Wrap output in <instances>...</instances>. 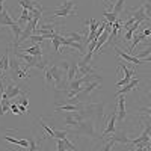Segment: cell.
I'll list each match as a JSON object with an SVG mask.
<instances>
[{
    "instance_id": "4",
    "label": "cell",
    "mask_w": 151,
    "mask_h": 151,
    "mask_svg": "<svg viewBox=\"0 0 151 151\" xmlns=\"http://www.w3.org/2000/svg\"><path fill=\"white\" fill-rule=\"evenodd\" d=\"M76 132L79 134H85V136H95V124L91 119H83L76 127Z\"/></svg>"
},
{
    "instance_id": "23",
    "label": "cell",
    "mask_w": 151,
    "mask_h": 151,
    "mask_svg": "<svg viewBox=\"0 0 151 151\" xmlns=\"http://www.w3.org/2000/svg\"><path fill=\"white\" fill-rule=\"evenodd\" d=\"M104 17H106V20H107V23H109V24H113V23L116 21V15L113 14V12L106 11V12H104Z\"/></svg>"
},
{
    "instance_id": "22",
    "label": "cell",
    "mask_w": 151,
    "mask_h": 151,
    "mask_svg": "<svg viewBox=\"0 0 151 151\" xmlns=\"http://www.w3.org/2000/svg\"><path fill=\"white\" fill-rule=\"evenodd\" d=\"M44 79H45V83H47V85H50V83H55V80H53V76H52V71L48 70V67L45 68V73H44Z\"/></svg>"
},
{
    "instance_id": "24",
    "label": "cell",
    "mask_w": 151,
    "mask_h": 151,
    "mask_svg": "<svg viewBox=\"0 0 151 151\" xmlns=\"http://www.w3.org/2000/svg\"><path fill=\"white\" fill-rule=\"evenodd\" d=\"M41 124H42V129H44V130L48 133V136L52 137V139H55V130H53L52 127H48L47 124H44V122H42V119H41Z\"/></svg>"
},
{
    "instance_id": "21",
    "label": "cell",
    "mask_w": 151,
    "mask_h": 151,
    "mask_svg": "<svg viewBox=\"0 0 151 151\" xmlns=\"http://www.w3.org/2000/svg\"><path fill=\"white\" fill-rule=\"evenodd\" d=\"M142 8H144V12H145L147 18H148V20H151V0L145 2V3L142 5Z\"/></svg>"
},
{
    "instance_id": "7",
    "label": "cell",
    "mask_w": 151,
    "mask_h": 151,
    "mask_svg": "<svg viewBox=\"0 0 151 151\" xmlns=\"http://www.w3.org/2000/svg\"><path fill=\"white\" fill-rule=\"evenodd\" d=\"M115 119H116V112H113V113H112V116H110V119H109V122H107V127L104 129L103 134L100 136V139H103L104 136H107V134H113V133L116 132V127H115Z\"/></svg>"
},
{
    "instance_id": "13",
    "label": "cell",
    "mask_w": 151,
    "mask_h": 151,
    "mask_svg": "<svg viewBox=\"0 0 151 151\" xmlns=\"http://www.w3.org/2000/svg\"><path fill=\"white\" fill-rule=\"evenodd\" d=\"M130 17H133L136 21H139V23H144V21L148 20L147 15H145V12H144V8H142V6H141V8H137L136 11H134V9L130 11Z\"/></svg>"
},
{
    "instance_id": "11",
    "label": "cell",
    "mask_w": 151,
    "mask_h": 151,
    "mask_svg": "<svg viewBox=\"0 0 151 151\" xmlns=\"http://www.w3.org/2000/svg\"><path fill=\"white\" fill-rule=\"evenodd\" d=\"M77 71H79V64L76 60L70 62V67H68V73H67V82H73L77 76Z\"/></svg>"
},
{
    "instance_id": "32",
    "label": "cell",
    "mask_w": 151,
    "mask_h": 151,
    "mask_svg": "<svg viewBox=\"0 0 151 151\" xmlns=\"http://www.w3.org/2000/svg\"><path fill=\"white\" fill-rule=\"evenodd\" d=\"M144 44H145L147 47H151V41H144Z\"/></svg>"
},
{
    "instance_id": "10",
    "label": "cell",
    "mask_w": 151,
    "mask_h": 151,
    "mask_svg": "<svg viewBox=\"0 0 151 151\" xmlns=\"http://www.w3.org/2000/svg\"><path fill=\"white\" fill-rule=\"evenodd\" d=\"M137 85H139V80H137V79H132L127 85H125V86L122 88V89H119V91L116 92V97H118V95H125V94L132 92V91L134 89V88H136Z\"/></svg>"
},
{
    "instance_id": "1",
    "label": "cell",
    "mask_w": 151,
    "mask_h": 151,
    "mask_svg": "<svg viewBox=\"0 0 151 151\" xmlns=\"http://www.w3.org/2000/svg\"><path fill=\"white\" fill-rule=\"evenodd\" d=\"M83 115L86 116H95L97 119L101 121L104 116V103H92V104H83L82 110Z\"/></svg>"
},
{
    "instance_id": "6",
    "label": "cell",
    "mask_w": 151,
    "mask_h": 151,
    "mask_svg": "<svg viewBox=\"0 0 151 151\" xmlns=\"http://www.w3.org/2000/svg\"><path fill=\"white\" fill-rule=\"evenodd\" d=\"M116 118L119 121H124L127 110H125V95H118V107H116Z\"/></svg>"
},
{
    "instance_id": "33",
    "label": "cell",
    "mask_w": 151,
    "mask_h": 151,
    "mask_svg": "<svg viewBox=\"0 0 151 151\" xmlns=\"http://www.w3.org/2000/svg\"><path fill=\"white\" fill-rule=\"evenodd\" d=\"M148 97H151V91H150V92H148Z\"/></svg>"
},
{
    "instance_id": "8",
    "label": "cell",
    "mask_w": 151,
    "mask_h": 151,
    "mask_svg": "<svg viewBox=\"0 0 151 151\" xmlns=\"http://www.w3.org/2000/svg\"><path fill=\"white\" fill-rule=\"evenodd\" d=\"M11 30L14 33V41H12V47L14 50H17L20 47V38H21V33H23V27H20L18 24L15 23L14 26H11Z\"/></svg>"
},
{
    "instance_id": "15",
    "label": "cell",
    "mask_w": 151,
    "mask_h": 151,
    "mask_svg": "<svg viewBox=\"0 0 151 151\" xmlns=\"http://www.w3.org/2000/svg\"><path fill=\"white\" fill-rule=\"evenodd\" d=\"M23 52H26L27 55H30V56H38V58H41L42 56V47L40 45V44H35L33 47H27L26 50H23Z\"/></svg>"
},
{
    "instance_id": "3",
    "label": "cell",
    "mask_w": 151,
    "mask_h": 151,
    "mask_svg": "<svg viewBox=\"0 0 151 151\" xmlns=\"http://www.w3.org/2000/svg\"><path fill=\"white\" fill-rule=\"evenodd\" d=\"M3 89H5V91H2V94H0V95H2V100H3V101H5V100L15 98V97H17V95H20V94H26L24 91H21V89H20V88H18L14 82H9V83L3 88Z\"/></svg>"
},
{
    "instance_id": "9",
    "label": "cell",
    "mask_w": 151,
    "mask_h": 151,
    "mask_svg": "<svg viewBox=\"0 0 151 151\" xmlns=\"http://www.w3.org/2000/svg\"><path fill=\"white\" fill-rule=\"evenodd\" d=\"M83 107V103H77V104H62L56 107V112H80Z\"/></svg>"
},
{
    "instance_id": "27",
    "label": "cell",
    "mask_w": 151,
    "mask_h": 151,
    "mask_svg": "<svg viewBox=\"0 0 151 151\" xmlns=\"http://www.w3.org/2000/svg\"><path fill=\"white\" fill-rule=\"evenodd\" d=\"M113 145H115V142H113V141L110 139V141H107V144H106V145H103L100 150H94V151H110V148H112Z\"/></svg>"
},
{
    "instance_id": "31",
    "label": "cell",
    "mask_w": 151,
    "mask_h": 151,
    "mask_svg": "<svg viewBox=\"0 0 151 151\" xmlns=\"http://www.w3.org/2000/svg\"><path fill=\"white\" fill-rule=\"evenodd\" d=\"M145 125H147V129H148V137H150V144H151V122H148Z\"/></svg>"
},
{
    "instance_id": "30",
    "label": "cell",
    "mask_w": 151,
    "mask_h": 151,
    "mask_svg": "<svg viewBox=\"0 0 151 151\" xmlns=\"http://www.w3.org/2000/svg\"><path fill=\"white\" fill-rule=\"evenodd\" d=\"M9 107H11V110L14 112V113H20V109H18V104H17V103H15V104H11Z\"/></svg>"
},
{
    "instance_id": "25",
    "label": "cell",
    "mask_w": 151,
    "mask_h": 151,
    "mask_svg": "<svg viewBox=\"0 0 151 151\" xmlns=\"http://www.w3.org/2000/svg\"><path fill=\"white\" fill-rule=\"evenodd\" d=\"M44 40H45V38H44L42 35H32L27 41H33V42H36V44H40V42H42Z\"/></svg>"
},
{
    "instance_id": "5",
    "label": "cell",
    "mask_w": 151,
    "mask_h": 151,
    "mask_svg": "<svg viewBox=\"0 0 151 151\" xmlns=\"http://www.w3.org/2000/svg\"><path fill=\"white\" fill-rule=\"evenodd\" d=\"M115 52H116L118 56H121V58L124 59V62H130V64H134V65H141V64H144V59H137L136 56H132V55H129V53H124L122 50L118 48V47H115Z\"/></svg>"
},
{
    "instance_id": "18",
    "label": "cell",
    "mask_w": 151,
    "mask_h": 151,
    "mask_svg": "<svg viewBox=\"0 0 151 151\" xmlns=\"http://www.w3.org/2000/svg\"><path fill=\"white\" fill-rule=\"evenodd\" d=\"M124 5H125V0H116L115 5H113V8H112V12L118 17L121 12L124 11Z\"/></svg>"
},
{
    "instance_id": "20",
    "label": "cell",
    "mask_w": 151,
    "mask_h": 151,
    "mask_svg": "<svg viewBox=\"0 0 151 151\" xmlns=\"http://www.w3.org/2000/svg\"><path fill=\"white\" fill-rule=\"evenodd\" d=\"M20 5H21V8L23 9H29L30 12L36 8V5H35V2H32V0H20L18 2Z\"/></svg>"
},
{
    "instance_id": "29",
    "label": "cell",
    "mask_w": 151,
    "mask_h": 151,
    "mask_svg": "<svg viewBox=\"0 0 151 151\" xmlns=\"http://www.w3.org/2000/svg\"><path fill=\"white\" fill-rule=\"evenodd\" d=\"M52 44H53V47H55V52L59 53V45H60V42H59L58 38H52Z\"/></svg>"
},
{
    "instance_id": "19",
    "label": "cell",
    "mask_w": 151,
    "mask_h": 151,
    "mask_svg": "<svg viewBox=\"0 0 151 151\" xmlns=\"http://www.w3.org/2000/svg\"><path fill=\"white\" fill-rule=\"evenodd\" d=\"M32 20V14H30V11L29 9H23V12H21V15H20V18H18V23L20 24H23V23H29Z\"/></svg>"
},
{
    "instance_id": "16",
    "label": "cell",
    "mask_w": 151,
    "mask_h": 151,
    "mask_svg": "<svg viewBox=\"0 0 151 151\" xmlns=\"http://www.w3.org/2000/svg\"><path fill=\"white\" fill-rule=\"evenodd\" d=\"M12 45L8 47V53L3 55V58H0V71H6L9 68V64H11V59H9V52H11Z\"/></svg>"
},
{
    "instance_id": "35",
    "label": "cell",
    "mask_w": 151,
    "mask_h": 151,
    "mask_svg": "<svg viewBox=\"0 0 151 151\" xmlns=\"http://www.w3.org/2000/svg\"><path fill=\"white\" fill-rule=\"evenodd\" d=\"M0 32H3V29H2V27H0Z\"/></svg>"
},
{
    "instance_id": "12",
    "label": "cell",
    "mask_w": 151,
    "mask_h": 151,
    "mask_svg": "<svg viewBox=\"0 0 151 151\" xmlns=\"http://www.w3.org/2000/svg\"><path fill=\"white\" fill-rule=\"evenodd\" d=\"M15 21L11 18L9 12L6 9H3L2 12H0V26H14Z\"/></svg>"
},
{
    "instance_id": "2",
    "label": "cell",
    "mask_w": 151,
    "mask_h": 151,
    "mask_svg": "<svg viewBox=\"0 0 151 151\" xmlns=\"http://www.w3.org/2000/svg\"><path fill=\"white\" fill-rule=\"evenodd\" d=\"M48 70L52 71V76H53V80H55V86L56 88H62V85H65V70H62V67L59 64H55L52 67H48Z\"/></svg>"
},
{
    "instance_id": "14",
    "label": "cell",
    "mask_w": 151,
    "mask_h": 151,
    "mask_svg": "<svg viewBox=\"0 0 151 151\" xmlns=\"http://www.w3.org/2000/svg\"><path fill=\"white\" fill-rule=\"evenodd\" d=\"M112 141L115 142V144H116V142H119V144H130L132 139H130V137L125 134L124 132H119V133L115 132V133H113V136H112Z\"/></svg>"
},
{
    "instance_id": "17",
    "label": "cell",
    "mask_w": 151,
    "mask_h": 151,
    "mask_svg": "<svg viewBox=\"0 0 151 151\" xmlns=\"http://www.w3.org/2000/svg\"><path fill=\"white\" fill-rule=\"evenodd\" d=\"M67 40H70V41H74V42H83V41H86V35H83V33H77V32H70L68 33V36H65Z\"/></svg>"
},
{
    "instance_id": "34",
    "label": "cell",
    "mask_w": 151,
    "mask_h": 151,
    "mask_svg": "<svg viewBox=\"0 0 151 151\" xmlns=\"http://www.w3.org/2000/svg\"><path fill=\"white\" fill-rule=\"evenodd\" d=\"M148 109H150V110H151V104H150V106H148Z\"/></svg>"
},
{
    "instance_id": "28",
    "label": "cell",
    "mask_w": 151,
    "mask_h": 151,
    "mask_svg": "<svg viewBox=\"0 0 151 151\" xmlns=\"http://www.w3.org/2000/svg\"><path fill=\"white\" fill-rule=\"evenodd\" d=\"M56 147H58V151H68L65 142L62 141V139H58V141H56Z\"/></svg>"
},
{
    "instance_id": "26",
    "label": "cell",
    "mask_w": 151,
    "mask_h": 151,
    "mask_svg": "<svg viewBox=\"0 0 151 151\" xmlns=\"http://www.w3.org/2000/svg\"><path fill=\"white\" fill-rule=\"evenodd\" d=\"M68 132L65 130H55V139H64V137H67Z\"/></svg>"
}]
</instances>
